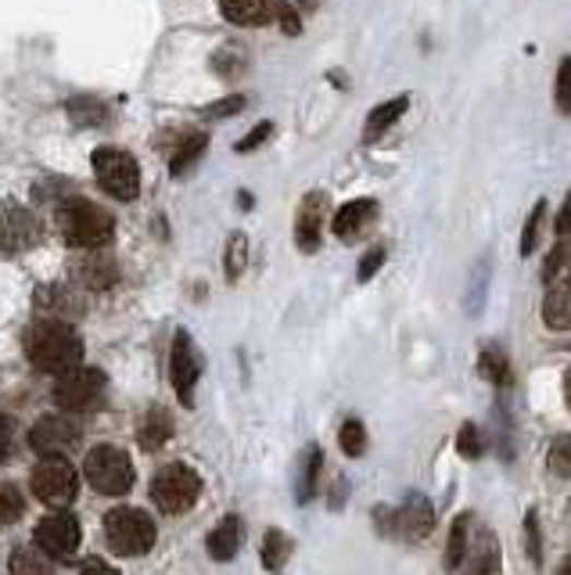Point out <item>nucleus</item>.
<instances>
[{"label": "nucleus", "mask_w": 571, "mask_h": 575, "mask_svg": "<svg viewBox=\"0 0 571 575\" xmlns=\"http://www.w3.org/2000/svg\"><path fill=\"white\" fill-rule=\"evenodd\" d=\"M205 152H209V137H205V133H188V137L177 144V155L169 158V173L173 177H183Z\"/></svg>", "instance_id": "21"}, {"label": "nucleus", "mask_w": 571, "mask_h": 575, "mask_svg": "<svg viewBox=\"0 0 571 575\" xmlns=\"http://www.w3.org/2000/svg\"><path fill=\"white\" fill-rule=\"evenodd\" d=\"M80 439V428L66 421V418H40L33 424V432H29V446L36 450V454H44V457H55L61 454V450H69L72 443Z\"/></svg>", "instance_id": "14"}, {"label": "nucleus", "mask_w": 571, "mask_h": 575, "mask_svg": "<svg viewBox=\"0 0 571 575\" xmlns=\"http://www.w3.org/2000/svg\"><path fill=\"white\" fill-rule=\"evenodd\" d=\"M273 11H277V19H281L284 33H292V36H299V33H302V22H299V15H295V11H292V4H277Z\"/></svg>", "instance_id": "43"}, {"label": "nucleus", "mask_w": 571, "mask_h": 575, "mask_svg": "<svg viewBox=\"0 0 571 575\" xmlns=\"http://www.w3.org/2000/svg\"><path fill=\"white\" fill-rule=\"evenodd\" d=\"M550 468L557 479H571V439L568 435H557L554 439V446H550Z\"/></svg>", "instance_id": "33"}, {"label": "nucleus", "mask_w": 571, "mask_h": 575, "mask_svg": "<svg viewBox=\"0 0 571 575\" xmlns=\"http://www.w3.org/2000/svg\"><path fill=\"white\" fill-rule=\"evenodd\" d=\"M324 213H328L324 191H309L299 202V213H295V241H299L302 252L320 249V238H324Z\"/></svg>", "instance_id": "13"}, {"label": "nucleus", "mask_w": 571, "mask_h": 575, "mask_svg": "<svg viewBox=\"0 0 571 575\" xmlns=\"http://www.w3.org/2000/svg\"><path fill=\"white\" fill-rule=\"evenodd\" d=\"M245 266H248V235L234 230L227 238V249H223V274H227L230 285L245 274Z\"/></svg>", "instance_id": "24"}, {"label": "nucleus", "mask_w": 571, "mask_h": 575, "mask_svg": "<svg viewBox=\"0 0 571 575\" xmlns=\"http://www.w3.org/2000/svg\"><path fill=\"white\" fill-rule=\"evenodd\" d=\"M543 219H546V202H536V209H532L528 219H525V230H521V255H532V252H536Z\"/></svg>", "instance_id": "31"}, {"label": "nucleus", "mask_w": 571, "mask_h": 575, "mask_svg": "<svg viewBox=\"0 0 571 575\" xmlns=\"http://www.w3.org/2000/svg\"><path fill=\"white\" fill-rule=\"evenodd\" d=\"M299 4H302L306 11H313V8H317V0H299Z\"/></svg>", "instance_id": "46"}, {"label": "nucleus", "mask_w": 571, "mask_h": 575, "mask_svg": "<svg viewBox=\"0 0 571 575\" xmlns=\"http://www.w3.org/2000/svg\"><path fill=\"white\" fill-rule=\"evenodd\" d=\"M525 536H528V558L543 565V536H539V515L536 511H528L525 515Z\"/></svg>", "instance_id": "39"}, {"label": "nucleus", "mask_w": 571, "mask_h": 575, "mask_svg": "<svg viewBox=\"0 0 571 575\" xmlns=\"http://www.w3.org/2000/svg\"><path fill=\"white\" fill-rule=\"evenodd\" d=\"M561 575H571V561H564V565H561Z\"/></svg>", "instance_id": "47"}, {"label": "nucleus", "mask_w": 571, "mask_h": 575, "mask_svg": "<svg viewBox=\"0 0 571 575\" xmlns=\"http://www.w3.org/2000/svg\"><path fill=\"white\" fill-rule=\"evenodd\" d=\"M105 396V374L94 371V367H72V371H61L55 382V403L61 410L83 414L94 410Z\"/></svg>", "instance_id": "8"}, {"label": "nucleus", "mask_w": 571, "mask_h": 575, "mask_svg": "<svg viewBox=\"0 0 571 575\" xmlns=\"http://www.w3.org/2000/svg\"><path fill=\"white\" fill-rule=\"evenodd\" d=\"M22 349H26V357L36 371H47V374L72 371L83 360V338L66 321H58V316L29 324L26 338H22Z\"/></svg>", "instance_id": "1"}, {"label": "nucleus", "mask_w": 571, "mask_h": 575, "mask_svg": "<svg viewBox=\"0 0 571 575\" xmlns=\"http://www.w3.org/2000/svg\"><path fill=\"white\" fill-rule=\"evenodd\" d=\"M543 324L554 327V332H568V324H571V288H568V280H564V285H557V288L546 291V299H543Z\"/></svg>", "instance_id": "20"}, {"label": "nucleus", "mask_w": 571, "mask_h": 575, "mask_svg": "<svg viewBox=\"0 0 571 575\" xmlns=\"http://www.w3.org/2000/svg\"><path fill=\"white\" fill-rule=\"evenodd\" d=\"M36 547L55 561L72 558L76 554V547H80V522L72 515H66V511L47 515L40 525H36Z\"/></svg>", "instance_id": "11"}, {"label": "nucleus", "mask_w": 571, "mask_h": 575, "mask_svg": "<svg viewBox=\"0 0 571 575\" xmlns=\"http://www.w3.org/2000/svg\"><path fill=\"white\" fill-rule=\"evenodd\" d=\"M105 540L122 558H141L155 547V522L141 507H116L105 515Z\"/></svg>", "instance_id": "3"}, {"label": "nucleus", "mask_w": 571, "mask_h": 575, "mask_svg": "<svg viewBox=\"0 0 571 575\" xmlns=\"http://www.w3.org/2000/svg\"><path fill=\"white\" fill-rule=\"evenodd\" d=\"M76 277L83 280L86 288H111V285L119 280V266L111 263L108 255H102L97 249H91V255L76 263Z\"/></svg>", "instance_id": "17"}, {"label": "nucleus", "mask_w": 571, "mask_h": 575, "mask_svg": "<svg viewBox=\"0 0 571 575\" xmlns=\"http://www.w3.org/2000/svg\"><path fill=\"white\" fill-rule=\"evenodd\" d=\"M270 133H273V122H259V127L252 133H245V137L234 144V152L238 155H248V152H255L259 144H266L270 141Z\"/></svg>", "instance_id": "40"}, {"label": "nucleus", "mask_w": 571, "mask_h": 575, "mask_svg": "<svg viewBox=\"0 0 571 575\" xmlns=\"http://www.w3.org/2000/svg\"><path fill=\"white\" fill-rule=\"evenodd\" d=\"M173 435V421H169V414L158 407V410H152L144 418V424H141V446L144 450H163V443Z\"/></svg>", "instance_id": "25"}, {"label": "nucleus", "mask_w": 571, "mask_h": 575, "mask_svg": "<svg viewBox=\"0 0 571 575\" xmlns=\"http://www.w3.org/2000/svg\"><path fill=\"white\" fill-rule=\"evenodd\" d=\"M40 238V224H36V216L26 209V205L19 202H8L4 209H0V252L15 255V252H26Z\"/></svg>", "instance_id": "12"}, {"label": "nucleus", "mask_w": 571, "mask_h": 575, "mask_svg": "<svg viewBox=\"0 0 571 575\" xmlns=\"http://www.w3.org/2000/svg\"><path fill=\"white\" fill-rule=\"evenodd\" d=\"M241 108H245V97H241V94H230V97H223L219 105L205 108V119H227V116H238Z\"/></svg>", "instance_id": "41"}, {"label": "nucleus", "mask_w": 571, "mask_h": 575, "mask_svg": "<svg viewBox=\"0 0 571 575\" xmlns=\"http://www.w3.org/2000/svg\"><path fill=\"white\" fill-rule=\"evenodd\" d=\"M58 230H61V238H66V244L91 252V249H105L111 241V235H116V219L91 199H69L58 205Z\"/></svg>", "instance_id": "2"}, {"label": "nucleus", "mask_w": 571, "mask_h": 575, "mask_svg": "<svg viewBox=\"0 0 571 575\" xmlns=\"http://www.w3.org/2000/svg\"><path fill=\"white\" fill-rule=\"evenodd\" d=\"M219 11L234 26H263L270 19V0H219Z\"/></svg>", "instance_id": "19"}, {"label": "nucleus", "mask_w": 571, "mask_h": 575, "mask_svg": "<svg viewBox=\"0 0 571 575\" xmlns=\"http://www.w3.org/2000/svg\"><path fill=\"white\" fill-rule=\"evenodd\" d=\"M500 572V543L486 536V543L478 550V565H475V575H496Z\"/></svg>", "instance_id": "36"}, {"label": "nucleus", "mask_w": 571, "mask_h": 575, "mask_svg": "<svg viewBox=\"0 0 571 575\" xmlns=\"http://www.w3.org/2000/svg\"><path fill=\"white\" fill-rule=\"evenodd\" d=\"M76 471L66 457H44L33 468V493L36 500H44L47 507H66L76 496Z\"/></svg>", "instance_id": "9"}, {"label": "nucleus", "mask_w": 571, "mask_h": 575, "mask_svg": "<svg viewBox=\"0 0 571 575\" xmlns=\"http://www.w3.org/2000/svg\"><path fill=\"white\" fill-rule=\"evenodd\" d=\"M213 65L223 80H234V76H241L245 72V55L241 51H234V47H223V51L213 58Z\"/></svg>", "instance_id": "34"}, {"label": "nucleus", "mask_w": 571, "mask_h": 575, "mask_svg": "<svg viewBox=\"0 0 571 575\" xmlns=\"http://www.w3.org/2000/svg\"><path fill=\"white\" fill-rule=\"evenodd\" d=\"M69 119L76 122V127H105L108 122V105L97 101L91 94H80L69 101Z\"/></svg>", "instance_id": "23"}, {"label": "nucleus", "mask_w": 571, "mask_h": 575, "mask_svg": "<svg viewBox=\"0 0 571 575\" xmlns=\"http://www.w3.org/2000/svg\"><path fill=\"white\" fill-rule=\"evenodd\" d=\"M11 435H15V428H11V418L0 414V464L11 457Z\"/></svg>", "instance_id": "44"}, {"label": "nucleus", "mask_w": 571, "mask_h": 575, "mask_svg": "<svg viewBox=\"0 0 571 575\" xmlns=\"http://www.w3.org/2000/svg\"><path fill=\"white\" fill-rule=\"evenodd\" d=\"M320 471H324V454H320V446H306L302 471H299V504H309V500L317 496Z\"/></svg>", "instance_id": "22"}, {"label": "nucleus", "mask_w": 571, "mask_h": 575, "mask_svg": "<svg viewBox=\"0 0 571 575\" xmlns=\"http://www.w3.org/2000/svg\"><path fill=\"white\" fill-rule=\"evenodd\" d=\"M94 177L102 183V191L119 202H133L141 194V169L130 152L116 148V144H102L94 152Z\"/></svg>", "instance_id": "4"}, {"label": "nucleus", "mask_w": 571, "mask_h": 575, "mask_svg": "<svg viewBox=\"0 0 571 575\" xmlns=\"http://www.w3.org/2000/svg\"><path fill=\"white\" fill-rule=\"evenodd\" d=\"M205 371V360L202 352L194 349V342L188 332H177L173 338V357H169V378H173V388H177V396L183 407H194V385L198 378Z\"/></svg>", "instance_id": "10"}, {"label": "nucleus", "mask_w": 571, "mask_h": 575, "mask_svg": "<svg viewBox=\"0 0 571 575\" xmlns=\"http://www.w3.org/2000/svg\"><path fill=\"white\" fill-rule=\"evenodd\" d=\"M83 471L97 493H105V496H122L133 489V464L116 446H94L91 454H86Z\"/></svg>", "instance_id": "6"}, {"label": "nucleus", "mask_w": 571, "mask_h": 575, "mask_svg": "<svg viewBox=\"0 0 571 575\" xmlns=\"http://www.w3.org/2000/svg\"><path fill=\"white\" fill-rule=\"evenodd\" d=\"M198 496H202V479H198V471L191 464L177 460V464L158 468L155 482H152V500L166 511V515H183V511H191L198 504Z\"/></svg>", "instance_id": "5"}, {"label": "nucleus", "mask_w": 571, "mask_h": 575, "mask_svg": "<svg viewBox=\"0 0 571 575\" xmlns=\"http://www.w3.org/2000/svg\"><path fill=\"white\" fill-rule=\"evenodd\" d=\"M378 525L389 536H406V540H428L436 529V504L428 496H406L403 507H378Z\"/></svg>", "instance_id": "7"}, {"label": "nucleus", "mask_w": 571, "mask_h": 575, "mask_svg": "<svg viewBox=\"0 0 571 575\" xmlns=\"http://www.w3.org/2000/svg\"><path fill=\"white\" fill-rule=\"evenodd\" d=\"M22 496H19V489L15 486H0V522L11 525V522H19L22 518Z\"/></svg>", "instance_id": "35"}, {"label": "nucleus", "mask_w": 571, "mask_h": 575, "mask_svg": "<svg viewBox=\"0 0 571 575\" xmlns=\"http://www.w3.org/2000/svg\"><path fill=\"white\" fill-rule=\"evenodd\" d=\"M241 540H245V525L241 518L227 515L213 532H209V554H213L216 561H230L234 554L241 550Z\"/></svg>", "instance_id": "16"}, {"label": "nucleus", "mask_w": 571, "mask_h": 575, "mask_svg": "<svg viewBox=\"0 0 571 575\" xmlns=\"http://www.w3.org/2000/svg\"><path fill=\"white\" fill-rule=\"evenodd\" d=\"M409 108V97L406 94H400V97H392V101H384V105H378V108H370V116H367V122H364V141L370 144V141H378L381 133H389L392 130V122H400V116Z\"/></svg>", "instance_id": "18"}, {"label": "nucleus", "mask_w": 571, "mask_h": 575, "mask_svg": "<svg viewBox=\"0 0 571 575\" xmlns=\"http://www.w3.org/2000/svg\"><path fill=\"white\" fill-rule=\"evenodd\" d=\"M11 575H58V572H55L51 561L40 554V550L19 547L15 554H11Z\"/></svg>", "instance_id": "26"}, {"label": "nucleus", "mask_w": 571, "mask_h": 575, "mask_svg": "<svg viewBox=\"0 0 571 575\" xmlns=\"http://www.w3.org/2000/svg\"><path fill=\"white\" fill-rule=\"evenodd\" d=\"M338 443H342V450L349 457H359L367 450V428H364V421L359 418H349L342 424V432H338Z\"/></svg>", "instance_id": "30"}, {"label": "nucleus", "mask_w": 571, "mask_h": 575, "mask_svg": "<svg viewBox=\"0 0 571 575\" xmlns=\"http://www.w3.org/2000/svg\"><path fill=\"white\" fill-rule=\"evenodd\" d=\"M80 575H119V572L111 568V565H105L102 558H91V561H86V565L80 568Z\"/></svg>", "instance_id": "45"}, {"label": "nucleus", "mask_w": 571, "mask_h": 575, "mask_svg": "<svg viewBox=\"0 0 571 575\" xmlns=\"http://www.w3.org/2000/svg\"><path fill=\"white\" fill-rule=\"evenodd\" d=\"M564 266H568V238L557 241V249L546 255V266H543V280L550 285V280H557L564 274Z\"/></svg>", "instance_id": "37"}, {"label": "nucleus", "mask_w": 571, "mask_h": 575, "mask_svg": "<svg viewBox=\"0 0 571 575\" xmlns=\"http://www.w3.org/2000/svg\"><path fill=\"white\" fill-rule=\"evenodd\" d=\"M568 76H571V61L564 58L561 65H557V83H554V97H557V108L568 116L571 112V87H568Z\"/></svg>", "instance_id": "38"}, {"label": "nucleus", "mask_w": 571, "mask_h": 575, "mask_svg": "<svg viewBox=\"0 0 571 575\" xmlns=\"http://www.w3.org/2000/svg\"><path fill=\"white\" fill-rule=\"evenodd\" d=\"M456 450H461V457H467V460H478L481 454H486V439H481L475 421H467L461 428V435H456Z\"/></svg>", "instance_id": "32"}, {"label": "nucleus", "mask_w": 571, "mask_h": 575, "mask_svg": "<svg viewBox=\"0 0 571 575\" xmlns=\"http://www.w3.org/2000/svg\"><path fill=\"white\" fill-rule=\"evenodd\" d=\"M381 263H384V249H370L364 260H359V271H356V277L359 280H370L378 271H381Z\"/></svg>", "instance_id": "42"}, {"label": "nucleus", "mask_w": 571, "mask_h": 575, "mask_svg": "<svg viewBox=\"0 0 571 575\" xmlns=\"http://www.w3.org/2000/svg\"><path fill=\"white\" fill-rule=\"evenodd\" d=\"M288 554H292V540H288V536H284L281 529H270V532L263 536V565H266L270 572H281L284 561H288Z\"/></svg>", "instance_id": "28"}, {"label": "nucleus", "mask_w": 571, "mask_h": 575, "mask_svg": "<svg viewBox=\"0 0 571 575\" xmlns=\"http://www.w3.org/2000/svg\"><path fill=\"white\" fill-rule=\"evenodd\" d=\"M374 219H378V202H374V199H356V202L342 205V209L334 213L331 230H334V238L356 241L370 224H374Z\"/></svg>", "instance_id": "15"}, {"label": "nucleus", "mask_w": 571, "mask_h": 575, "mask_svg": "<svg viewBox=\"0 0 571 575\" xmlns=\"http://www.w3.org/2000/svg\"><path fill=\"white\" fill-rule=\"evenodd\" d=\"M467 525H471V518L467 515H461L453 522V529H450V547H445V568L450 572H456L464 565V550H467Z\"/></svg>", "instance_id": "29"}, {"label": "nucleus", "mask_w": 571, "mask_h": 575, "mask_svg": "<svg viewBox=\"0 0 571 575\" xmlns=\"http://www.w3.org/2000/svg\"><path fill=\"white\" fill-rule=\"evenodd\" d=\"M481 374H486L489 382L500 385V388L511 385V363H507V352L500 346H486V349H481Z\"/></svg>", "instance_id": "27"}]
</instances>
